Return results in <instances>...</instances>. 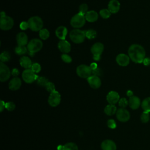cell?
Segmentation results:
<instances>
[{
    "instance_id": "47",
    "label": "cell",
    "mask_w": 150,
    "mask_h": 150,
    "mask_svg": "<svg viewBox=\"0 0 150 150\" xmlns=\"http://www.w3.org/2000/svg\"><path fill=\"white\" fill-rule=\"evenodd\" d=\"M90 68H91V69L92 70H96V69L98 68V67H97V64L96 63H92L90 64Z\"/></svg>"
},
{
    "instance_id": "18",
    "label": "cell",
    "mask_w": 150,
    "mask_h": 150,
    "mask_svg": "<svg viewBox=\"0 0 150 150\" xmlns=\"http://www.w3.org/2000/svg\"><path fill=\"white\" fill-rule=\"evenodd\" d=\"M120 8V4L117 0H111L108 5V9L112 13H117Z\"/></svg>"
},
{
    "instance_id": "15",
    "label": "cell",
    "mask_w": 150,
    "mask_h": 150,
    "mask_svg": "<svg viewBox=\"0 0 150 150\" xmlns=\"http://www.w3.org/2000/svg\"><path fill=\"white\" fill-rule=\"evenodd\" d=\"M129 56L124 54L120 53L117 55L116 57V62L120 66H126L129 63Z\"/></svg>"
},
{
    "instance_id": "42",
    "label": "cell",
    "mask_w": 150,
    "mask_h": 150,
    "mask_svg": "<svg viewBox=\"0 0 150 150\" xmlns=\"http://www.w3.org/2000/svg\"><path fill=\"white\" fill-rule=\"evenodd\" d=\"M20 28L22 29V30H26L28 28H29V25H28V22H25V21H23L21 23H20Z\"/></svg>"
},
{
    "instance_id": "26",
    "label": "cell",
    "mask_w": 150,
    "mask_h": 150,
    "mask_svg": "<svg viewBox=\"0 0 150 150\" xmlns=\"http://www.w3.org/2000/svg\"><path fill=\"white\" fill-rule=\"evenodd\" d=\"M141 107L144 111L150 112V97L145 98L141 103Z\"/></svg>"
},
{
    "instance_id": "23",
    "label": "cell",
    "mask_w": 150,
    "mask_h": 150,
    "mask_svg": "<svg viewBox=\"0 0 150 150\" xmlns=\"http://www.w3.org/2000/svg\"><path fill=\"white\" fill-rule=\"evenodd\" d=\"M98 15L95 11H89L85 15L86 20L89 22H94L97 21Z\"/></svg>"
},
{
    "instance_id": "33",
    "label": "cell",
    "mask_w": 150,
    "mask_h": 150,
    "mask_svg": "<svg viewBox=\"0 0 150 150\" xmlns=\"http://www.w3.org/2000/svg\"><path fill=\"white\" fill-rule=\"evenodd\" d=\"M141 121L143 123H146L149 121L150 118V115H149V112H145L144 111L141 115Z\"/></svg>"
},
{
    "instance_id": "21",
    "label": "cell",
    "mask_w": 150,
    "mask_h": 150,
    "mask_svg": "<svg viewBox=\"0 0 150 150\" xmlns=\"http://www.w3.org/2000/svg\"><path fill=\"white\" fill-rule=\"evenodd\" d=\"M128 104L130 108L132 110H136L139 108L141 104V101L139 98L137 96H133L129 98Z\"/></svg>"
},
{
    "instance_id": "4",
    "label": "cell",
    "mask_w": 150,
    "mask_h": 150,
    "mask_svg": "<svg viewBox=\"0 0 150 150\" xmlns=\"http://www.w3.org/2000/svg\"><path fill=\"white\" fill-rule=\"evenodd\" d=\"M43 47L42 41L39 39H33L29 41L27 48L29 53H35L41 50Z\"/></svg>"
},
{
    "instance_id": "34",
    "label": "cell",
    "mask_w": 150,
    "mask_h": 150,
    "mask_svg": "<svg viewBox=\"0 0 150 150\" xmlns=\"http://www.w3.org/2000/svg\"><path fill=\"white\" fill-rule=\"evenodd\" d=\"M111 12L108 9H103L100 11V15L104 19L108 18L111 15Z\"/></svg>"
},
{
    "instance_id": "5",
    "label": "cell",
    "mask_w": 150,
    "mask_h": 150,
    "mask_svg": "<svg viewBox=\"0 0 150 150\" xmlns=\"http://www.w3.org/2000/svg\"><path fill=\"white\" fill-rule=\"evenodd\" d=\"M86 23L85 16L78 13L74 15L70 20L71 25L75 28H80L83 27Z\"/></svg>"
},
{
    "instance_id": "39",
    "label": "cell",
    "mask_w": 150,
    "mask_h": 150,
    "mask_svg": "<svg viewBox=\"0 0 150 150\" xmlns=\"http://www.w3.org/2000/svg\"><path fill=\"white\" fill-rule=\"evenodd\" d=\"M128 104V101L125 98H121L118 101V105L121 108H125Z\"/></svg>"
},
{
    "instance_id": "48",
    "label": "cell",
    "mask_w": 150,
    "mask_h": 150,
    "mask_svg": "<svg viewBox=\"0 0 150 150\" xmlns=\"http://www.w3.org/2000/svg\"><path fill=\"white\" fill-rule=\"evenodd\" d=\"M127 96H128L129 97H131L132 96H133V92L131 90H128L127 91Z\"/></svg>"
},
{
    "instance_id": "24",
    "label": "cell",
    "mask_w": 150,
    "mask_h": 150,
    "mask_svg": "<svg viewBox=\"0 0 150 150\" xmlns=\"http://www.w3.org/2000/svg\"><path fill=\"white\" fill-rule=\"evenodd\" d=\"M19 63L21 66L25 68V69H30L32 66V63L31 60L27 56H23L19 60Z\"/></svg>"
},
{
    "instance_id": "2",
    "label": "cell",
    "mask_w": 150,
    "mask_h": 150,
    "mask_svg": "<svg viewBox=\"0 0 150 150\" xmlns=\"http://www.w3.org/2000/svg\"><path fill=\"white\" fill-rule=\"evenodd\" d=\"M29 28L34 32L40 31L43 26L42 19L37 16L30 18L28 21Z\"/></svg>"
},
{
    "instance_id": "10",
    "label": "cell",
    "mask_w": 150,
    "mask_h": 150,
    "mask_svg": "<svg viewBox=\"0 0 150 150\" xmlns=\"http://www.w3.org/2000/svg\"><path fill=\"white\" fill-rule=\"evenodd\" d=\"M61 101L60 94L56 90L50 93L48 98V103L52 107H57Z\"/></svg>"
},
{
    "instance_id": "22",
    "label": "cell",
    "mask_w": 150,
    "mask_h": 150,
    "mask_svg": "<svg viewBox=\"0 0 150 150\" xmlns=\"http://www.w3.org/2000/svg\"><path fill=\"white\" fill-rule=\"evenodd\" d=\"M17 43L19 46H25L28 44V36L24 32H20L16 36Z\"/></svg>"
},
{
    "instance_id": "30",
    "label": "cell",
    "mask_w": 150,
    "mask_h": 150,
    "mask_svg": "<svg viewBox=\"0 0 150 150\" xmlns=\"http://www.w3.org/2000/svg\"><path fill=\"white\" fill-rule=\"evenodd\" d=\"M86 37L88 39H93L97 36V32L94 29H89L85 31Z\"/></svg>"
},
{
    "instance_id": "13",
    "label": "cell",
    "mask_w": 150,
    "mask_h": 150,
    "mask_svg": "<svg viewBox=\"0 0 150 150\" xmlns=\"http://www.w3.org/2000/svg\"><path fill=\"white\" fill-rule=\"evenodd\" d=\"M87 80L90 86L94 89L98 88L101 86V81L100 77L97 76L91 75L89 77H88Z\"/></svg>"
},
{
    "instance_id": "45",
    "label": "cell",
    "mask_w": 150,
    "mask_h": 150,
    "mask_svg": "<svg viewBox=\"0 0 150 150\" xmlns=\"http://www.w3.org/2000/svg\"><path fill=\"white\" fill-rule=\"evenodd\" d=\"M142 63L145 66L150 65V58L149 57H145Z\"/></svg>"
},
{
    "instance_id": "20",
    "label": "cell",
    "mask_w": 150,
    "mask_h": 150,
    "mask_svg": "<svg viewBox=\"0 0 150 150\" xmlns=\"http://www.w3.org/2000/svg\"><path fill=\"white\" fill-rule=\"evenodd\" d=\"M55 33L56 36L60 40H65L66 35L67 34V29L63 26H59L56 31Z\"/></svg>"
},
{
    "instance_id": "29",
    "label": "cell",
    "mask_w": 150,
    "mask_h": 150,
    "mask_svg": "<svg viewBox=\"0 0 150 150\" xmlns=\"http://www.w3.org/2000/svg\"><path fill=\"white\" fill-rule=\"evenodd\" d=\"M63 150H78V146L75 143L68 142L63 145Z\"/></svg>"
},
{
    "instance_id": "28",
    "label": "cell",
    "mask_w": 150,
    "mask_h": 150,
    "mask_svg": "<svg viewBox=\"0 0 150 150\" xmlns=\"http://www.w3.org/2000/svg\"><path fill=\"white\" fill-rule=\"evenodd\" d=\"M39 36L41 39L42 40H46L49 38L50 36V33L49 30L46 29H42L39 33Z\"/></svg>"
},
{
    "instance_id": "41",
    "label": "cell",
    "mask_w": 150,
    "mask_h": 150,
    "mask_svg": "<svg viewBox=\"0 0 150 150\" xmlns=\"http://www.w3.org/2000/svg\"><path fill=\"white\" fill-rule=\"evenodd\" d=\"M107 126L111 129H114L117 127L115 121L112 119H110L107 121Z\"/></svg>"
},
{
    "instance_id": "40",
    "label": "cell",
    "mask_w": 150,
    "mask_h": 150,
    "mask_svg": "<svg viewBox=\"0 0 150 150\" xmlns=\"http://www.w3.org/2000/svg\"><path fill=\"white\" fill-rule=\"evenodd\" d=\"M61 58L63 62H64L65 63H69L71 62V61H72L71 57L69 54H67L66 53L63 54L61 56Z\"/></svg>"
},
{
    "instance_id": "6",
    "label": "cell",
    "mask_w": 150,
    "mask_h": 150,
    "mask_svg": "<svg viewBox=\"0 0 150 150\" xmlns=\"http://www.w3.org/2000/svg\"><path fill=\"white\" fill-rule=\"evenodd\" d=\"M104 50V45L101 43L97 42L91 47V52L93 54V59L98 61L101 58V54Z\"/></svg>"
},
{
    "instance_id": "31",
    "label": "cell",
    "mask_w": 150,
    "mask_h": 150,
    "mask_svg": "<svg viewBox=\"0 0 150 150\" xmlns=\"http://www.w3.org/2000/svg\"><path fill=\"white\" fill-rule=\"evenodd\" d=\"M37 81V84L42 87H45L46 86V85L47 84V83L49 82L48 79H46L45 77L44 76H41V77H39V78L38 79V80H36Z\"/></svg>"
},
{
    "instance_id": "35",
    "label": "cell",
    "mask_w": 150,
    "mask_h": 150,
    "mask_svg": "<svg viewBox=\"0 0 150 150\" xmlns=\"http://www.w3.org/2000/svg\"><path fill=\"white\" fill-rule=\"evenodd\" d=\"M79 13H80L85 16L86 13L88 12V6H87V5L86 4H83L80 5V6H79Z\"/></svg>"
},
{
    "instance_id": "19",
    "label": "cell",
    "mask_w": 150,
    "mask_h": 150,
    "mask_svg": "<svg viewBox=\"0 0 150 150\" xmlns=\"http://www.w3.org/2000/svg\"><path fill=\"white\" fill-rule=\"evenodd\" d=\"M22 84L21 79L17 77H13L9 83V88L12 91H16L20 88Z\"/></svg>"
},
{
    "instance_id": "8",
    "label": "cell",
    "mask_w": 150,
    "mask_h": 150,
    "mask_svg": "<svg viewBox=\"0 0 150 150\" xmlns=\"http://www.w3.org/2000/svg\"><path fill=\"white\" fill-rule=\"evenodd\" d=\"M38 78L39 76L34 73L31 69H25L22 73V79L26 83H32L36 81Z\"/></svg>"
},
{
    "instance_id": "14",
    "label": "cell",
    "mask_w": 150,
    "mask_h": 150,
    "mask_svg": "<svg viewBox=\"0 0 150 150\" xmlns=\"http://www.w3.org/2000/svg\"><path fill=\"white\" fill-rule=\"evenodd\" d=\"M107 101L110 104L115 105L120 100V96L118 93L115 91H110L107 95Z\"/></svg>"
},
{
    "instance_id": "7",
    "label": "cell",
    "mask_w": 150,
    "mask_h": 150,
    "mask_svg": "<svg viewBox=\"0 0 150 150\" xmlns=\"http://www.w3.org/2000/svg\"><path fill=\"white\" fill-rule=\"evenodd\" d=\"M76 73L77 75L83 79H87L90 76H91L92 70L90 66L85 64H81L77 67Z\"/></svg>"
},
{
    "instance_id": "50",
    "label": "cell",
    "mask_w": 150,
    "mask_h": 150,
    "mask_svg": "<svg viewBox=\"0 0 150 150\" xmlns=\"http://www.w3.org/2000/svg\"><path fill=\"white\" fill-rule=\"evenodd\" d=\"M6 16L5 12L2 11V12H1V17H4V16Z\"/></svg>"
},
{
    "instance_id": "25",
    "label": "cell",
    "mask_w": 150,
    "mask_h": 150,
    "mask_svg": "<svg viewBox=\"0 0 150 150\" xmlns=\"http://www.w3.org/2000/svg\"><path fill=\"white\" fill-rule=\"evenodd\" d=\"M117 110V107L114 104H108L104 108V112L107 115H112L116 113Z\"/></svg>"
},
{
    "instance_id": "9",
    "label": "cell",
    "mask_w": 150,
    "mask_h": 150,
    "mask_svg": "<svg viewBox=\"0 0 150 150\" xmlns=\"http://www.w3.org/2000/svg\"><path fill=\"white\" fill-rule=\"evenodd\" d=\"M14 21L12 18L8 16L1 17L0 19V28L4 30H8L12 28Z\"/></svg>"
},
{
    "instance_id": "44",
    "label": "cell",
    "mask_w": 150,
    "mask_h": 150,
    "mask_svg": "<svg viewBox=\"0 0 150 150\" xmlns=\"http://www.w3.org/2000/svg\"><path fill=\"white\" fill-rule=\"evenodd\" d=\"M11 73H12V74L13 76L17 77V76H18V74H19V70H18V69L15 68V69H12Z\"/></svg>"
},
{
    "instance_id": "1",
    "label": "cell",
    "mask_w": 150,
    "mask_h": 150,
    "mask_svg": "<svg viewBox=\"0 0 150 150\" xmlns=\"http://www.w3.org/2000/svg\"><path fill=\"white\" fill-rule=\"evenodd\" d=\"M128 56L132 62L135 63H142L145 58V51L140 45H131L128 50Z\"/></svg>"
},
{
    "instance_id": "12",
    "label": "cell",
    "mask_w": 150,
    "mask_h": 150,
    "mask_svg": "<svg viewBox=\"0 0 150 150\" xmlns=\"http://www.w3.org/2000/svg\"><path fill=\"white\" fill-rule=\"evenodd\" d=\"M116 117L121 122H125L128 121L130 118L129 112L124 108H120L117 110L116 112Z\"/></svg>"
},
{
    "instance_id": "11",
    "label": "cell",
    "mask_w": 150,
    "mask_h": 150,
    "mask_svg": "<svg viewBox=\"0 0 150 150\" xmlns=\"http://www.w3.org/2000/svg\"><path fill=\"white\" fill-rule=\"evenodd\" d=\"M11 76V71L9 67L3 62L0 63V81L4 82L7 81Z\"/></svg>"
},
{
    "instance_id": "49",
    "label": "cell",
    "mask_w": 150,
    "mask_h": 150,
    "mask_svg": "<svg viewBox=\"0 0 150 150\" xmlns=\"http://www.w3.org/2000/svg\"><path fill=\"white\" fill-rule=\"evenodd\" d=\"M63 145H59L57 146V150H63Z\"/></svg>"
},
{
    "instance_id": "3",
    "label": "cell",
    "mask_w": 150,
    "mask_h": 150,
    "mask_svg": "<svg viewBox=\"0 0 150 150\" xmlns=\"http://www.w3.org/2000/svg\"><path fill=\"white\" fill-rule=\"evenodd\" d=\"M69 36L73 42L75 43H81L85 40V31L80 29H73L70 32Z\"/></svg>"
},
{
    "instance_id": "16",
    "label": "cell",
    "mask_w": 150,
    "mask_h": 150,
    "mask_svg": "<svg viewBox=\"0 0 150 150\" xmlns=\"http://www.w3.org/2000/svg\"><path fill=\"white\" fill-rule=\"evenodd\" d=\"M59 50L64 53H68L71 50V46L69 42L66 40H60L58 43Z\"/></svg>"
},
{
    "instance_id": "17",
    "label": "cell",
    "mask_w": 150,
    "mask_h": 150,
    "mask_svg": "<svg viewBox=\"0 0 150 150\" xmlns=\"http://www.w3.org/2000/svg\"><path fill=\"white\" fill-rule=\"evenodd\" d=\"M102 150H116L117 146L115 143L111 139H106L102 142L101 144Z\"/></svg>"
},
{
    "instance_id": "46",
    "label": "cell",
    "mask_w": 150,
    "mask_h": 150,
    "mask_svg": "<svg viewBox=\"0 0 150 150\" xmlns=\"http://www.w3.org/2000/svg\"><path fill=\"white\" fill-rule=\"evenodd\" d=\"M5 108V103L3 100H1L0 101V111L2 112L4 109Z\"/></svg>"
},
{
    "instance_id": "36",
    "label": "cell",
    "mask_w": 150,
    "mask_h": 150,
    "mask_svg": "<svg viewBox=\"0 0 150 150\" xmlns=\"http://www.w3.org/2000/svg\"><path fill=\"white\" fill-rule=\"evenodd\" d=\"M31 70L34 72L36 74L39 73L41 70V66L38 63H33L32 64V66L31 67Z\"/></svg>"
},
{
    "instance_id": "38",
    "label": "cell",
    "mask_w": 150,
    "mask_h": 150,
    "mask_svg": "<svg viewBox=\"0 0 150 150\" xmlns=\"http://www.w3.org/2000/svg\"><path fill=\"white\" fill-rule=\"evenodd\" d=\"M5 108L9 111H12L15 108V104L12 101L7 102L5 103Z\"/></svg>"
},
{
    "instance_id": "27",
    "label": "cell",
    "mask_w": 150,
    "mask_h": 150,
    "mask_svg": "<svg viewBox=\"0 0 150 150\" xmlns=\"http://www.w3.org/2000/svg\"><path fill=\"white\" fill-rule=\"evenodd\" d=\"M28 48L25 46H19L18 45L15 47V52L18 55H23L27 53Z\"/></svg>"
},
{
    "instance_id": "32",
    "label": "cell",
    "mask_w": 150,
    "mask_h": 150,
    "mask_svg": "<svg viewBox=\"0 0 150 150\" xmlns=\"http://www.w3.org/2000/svg\"><path fill=\"white\" fill-rule=\"evenodd\" d=\"M10 58H11L10 54L9 52H8L6 51L3 52L0 55V60H1V62H8V60H9Z\"/></svg>"
},
{
    "instance_id": "37",
    "label": "cell",
    "mask_w": 150,
    "mask_h": 150,
    "mask_svg": "<svg viewBox=\"0 0 150 150\" xmlns=\"http://www.w3.org/2000/svg\"><path fill=\"white\" fill-rule=\"evenodd\" d=\"M45 88H46V90L50 93H52L56 90L54 84L52 82H50V81H49L47 83V84L45 86Z\"/></svg>"
},
{
    "instance_id": "43",
    "label": "cell",
    "mask_w": 150,
    "mask_h": 150,
    "mask_svg": "<svg viewBox=\"0 0 150 150\" xmlns=\"http://www.w3.org/2000/svg\"><path fill=\"white\" fill-rule=\"evenodd\" d=\"M101 73V70L98 67L97 69H96V70H92V73H93V75H96V76H97L100 75Z\"/></svg>"
}]
</instances>
